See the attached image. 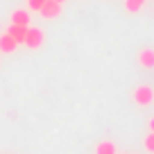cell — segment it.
Here are the masks:
<instances>
[{
	"mask_svg": "<svg viewBox=\"0 0 154 154\" xmlns=\"http://www.w3.org/2000/svg\"><path fill=\"white\" fill-rule=\"evenodd\" d=\"M131 97H134L136 104L147 106V104H152V102H154V88H149L147 84H140V86H136V88H134Z\"/></svg>",
	"mask_w": 154,
	"mask_h": 154,
	"instance_id": "6da1fadb",
	"label": "cell"
},
{
	"mask_svg": "<svg viewBox=\"0 0 154 154\" xmlns=\"http://www.w3.org/2000/svg\"><path fill=\"white\" fill-rule=\"evenodd\" d=\"M43 41H45L43 29H38V27H27V34H25V43H23V45L36 50V48H41V45H43Z\"/></svg>",
	"mask_w": 154,
	"mask_h": 154,
	"instance_id": "7a4b0ae2",
	"label": "cell"
},
{
	"mask_svg": "<svg viewBox=\"0 0 154 154\" xmlns=\"http://www.w3.org/2000/svg\"><path fill=\"white\" fill-rule=\"evenodd\" d=\"M38 14L43 16V18H57L59 14H61V5L59 2H54V0H45V5L41 7V11Z\"/></svg>",
	"mask_w": 154,
	"mask_h": 154,
	"instance_id": "3957f363",
	"label": "cell"
},
{
	"mask_svg": "<svg viewBox=\"0 0 154 154\" xmlns=\"http://www.w3.org/2000/svg\"><path fill=\"white\" fill-rule=\"evenodd\" d=\"M138 63L143 68H154V48H143L138 52Z\"/></svg>",
	"mask_w": 154,
	"mask_h": 154,
	"instance_id": "277c9868",
	"label": "cell"
},
{
	"mask_svg": "<svg viewBox=\"0 0 154 154\" xmlns=\"http://www.w3.org/2000/svg\"><path fill=\"white\" fill-rule=\"evenodd\" d=\"M11 25L29 27V11H27V9H16L14 14H11Z\"/></svg>",
	"mask_w": 154,
	"mask_h": 154,
	"instance_id": "5b68a950",
	"label": "cell"
},
{
	"mask_svg": "<svg viewBox=\"0 0 154 154\" xmlns=\"http://www.w3.org/2000/svg\"><path fill=\"white\" fill-rule=\"evenodd\" d=\"M7 34H9L11 38H14L16 43H25V34H27V27H20V25H9V29H7Z\"/></svg>",
	"mask_w": 154,
	"mask_h": 154,
	"instance_id": "8992f818",
	"label": "cell"
},
{
	"mask_svg": "<svg viewBox=\"0 0 154 154\" xmlns=\"http://www.w3.org/2000/svg\"><path fill=\"white\" fill-rule=\"evenodd\" d=\"M16 48H18V43H16L9 34H2V36H0V52L9 54V52H14Z\"/></svg>",
	"mask_w": 154,
	"mask_h": 154,
	"instance_id": "52a82bcc",
	"label": "cell"
},
{
	"mask_svg": "<svg viewBox=\"0 0 154 154\" xmlns=\"http://www.w3.org/2000/svg\"><path fill=\"white\" fill-rule=\"evenodd\" d=\"M95 154H116V145L111 140H102V143H97Z\"/></svg>",
	"mask_w": 154,
	"mask_h": 154,
	"instance_id": "ba28073f",
	"label": "cell"
},
{
	"mask_svg": "<svg viewBox=\"0 0 154 154\" xmlns=\"http://www.w3.org/2000/svg\"><path fill=\"white\" fill-rule=\"evenodd\" d=\"M145 5V0H125V9L129 11V14H136V11H140Z\"/></svg>",
	"mask_w": 154,
	"mask_h": 154,
	"instance_id": "9c48e42d",
	"label": "cell"
},
{
	"mask_svg": "<svg viewBox=\"0 0 154 154\" xmlns=\"http://www.w3.org/2000/svg\"><path fill=\"white\" fill-rule=\"evenodd\" d=\"M45 5V0H27L29 11H41V7Z\"/></svg>",
	"mask_w": 154,
	"mask_h": 154,
	"instance_id": "30bf717a",
	"label": "cell"
},
{
	"mask_svg": "<svg viewBox=\"0 0 154 154\" xmlns=\"http://www.w3.org/2000/svg\"><path fill=\"white\" fill-rule=\"evenodd\" d=\"M143 145H145V149H147L149 154H154V134H147V136H145Z\"/></svg>",
	"mask_w": 154,
	"mask_h": 154,
	"instance_id": "8fae6325",
	"label": "cell"
},
{
	"mask_svg": "<svg viewBox=\"0 0 154 154\" xmlns=\"http://www.w3.org/2000/svg\"><path fill=\"white\" fill-rule=\"evenodd\" d=\"M147 129H149V134H154V118H149V122H147Z\"/></svg>",
	"mask_w": 154,
	"mask_h": 154,
	"instance_id": "7c38bea8",
	"label": "cell"
},
{
	"mask_svg": "<svg viewBox=\"0 0 154 154\" xmlns=\"http://www.w3.org/2000/svg\"><path fill=\"white\" fill-rule=\"evenodd\" d=\"M54 2H59V5H63V2H66V0H54Z\"/></svg>",
	"mask_w": 154,
	"mask_h": 154,
	"instance_id": "4fadbf2b",
	"label": "cell"
}]
</instances>
